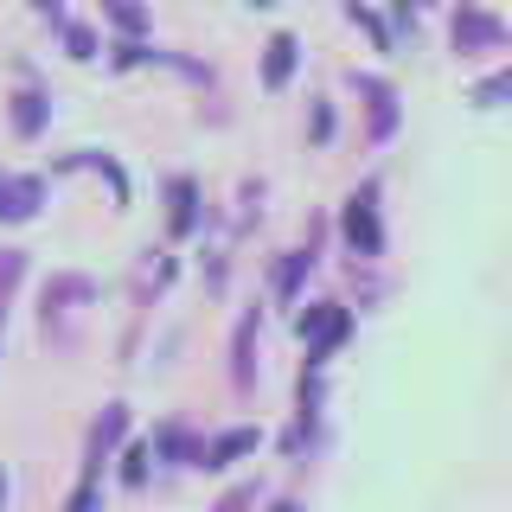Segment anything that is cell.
Masks as SVG:
<instances>
[{
	"instance_id": "obj_1",
	"label": "cell",
	"mask_w": 512,
	"mask_h": 512,
	"mask_svg": "<svg viewBox=\"0 0 512 512\" xmlns=\"http://www.w3.org/2000/svg\"><path fill=\"white\" fill-rule=\"evenodd\" d=\"M372 205H378V186L352 192V205H346V237H352V244H359L365 256H372V250L384 244V237H378V212H372Z\"/></svg>"
},
{
	"instance_id": "obj_2",
	"label": "cell",
	"mask_w": 512,
	"mask_h": 512,
	"mask_svg": "<svg viewBox=\"0 0 512 512\" xmlns=\"http://www.w3.org/2000/svg\"><path fill=\"white\" fill-rule=\"evenodd\" d=\"M500 39H506V26L493 20V13H461V20H455V45H461V52H468V45H500Z\"/></svg>"
},
{
	"instance_id": "obj_3",
	"label": "cell",
	"mask_w": 512,
	"mask_h": 512,
	"mask_svg": "<svg viewBox=\"0 0 512 512\" xmlns=\"http://www.w3.org/2000/svg\"><path fill=\"white\" fill-rule=\"evenodd\" d=\"M39 212V180H0V218H32Z\"/></svg>"
},
{
	"instance_id": "obj_4",
	"label": "cell",
	"mask_w": 512,
	"mask_h": 512,
	"mask_svg": "<svg viewBox=\"0 0 512 512\" xmlns=\"http://www.w3.org/2000/svg\"><path fill=\"white\" fill-rule=\"evenodd\" d=\"M359 90L372 96V135H391V128H397V96L384 90L378 77H359Z\"/></svg>"
},
{
	"instance_id": "obj_5",
	"label": "cell",
	"mask_w": 512,
	"mask_h": 512,
	"mask_svg": "<svg viewBox=\"0 0 512 512\" xmlns=\"http://www.w3.org/2000/svg\"><path fill=\"white\" fill-rule=\"evenodd\" d=\"M288 71H295V39L282 32V39H269V58H263V84H269V90H282V84H288Z\"/></svg>"
},
{
	"instance_id": "obj_6",
	"label": "cell",
	"mask_w": 512,
	"mask_h": 512,
	"mask_svg": "<svg viewBox=\"0 0 512 512\" xmlns=\"http://www.w3.org/2000/svg\"><path fill=\"white\" fill-rule=\"evenodd\" d=\"M103 13H109L116 26H128V32H141V26H148V13H141L135 0H103Z\"/></svg>"
},
{
	"instance_id": "obj_7",
	"label": "cell",
	"mask_w": 512,
	"mask_h": 512,
	"mask_svg": "<svg viewBox=\"0 0 512 512\" xmlns=\"http://www.w3.org/2000/svg\"><path fill=\"white\" fill-rule=\"evenodd\" d=\"M13 122H20V135H32V128L45 122V96H32V90H26V96H20V109H13Z\"/></svg>"
},
{
	"instance_id": "obj_8",
	"label": "cell",
	"mask_w": 512,
	"mask_h": 512,
	"mask_svg": "<svg viewBox=\"0 0 512 512\" xmlns=\"http://www.w3.org/2000/svg\"><path fill=\"white\" fill-rule=\"evenodd\" d=\"M173 205H180V212H173V231H186V224H192V186L186 180L173 186Z\"/></svg>"
},
{
	"instance_id": "obj_9",
	"label": "cell",
	"mask_w": 512,
	"mask_h": 512,
	"mask_svg": "<svg viewBox=\"0 0 512 512\" xmlns=\"http://www.w3.org/2000/svg\"><path fill=\"white\" fill-rule=\"evenodd\" d=\"M64 45H71V58H90L96 52V39H90L84 26H64Z\"/></svg>"
},
{
	"instance_id": "obj_10",
	"label": "cell",
	"mask_w": 512,
	"mask_h": 512,
	"mask_svg": "<svg viewBox=\"0 0 512 512\" xmlns=\"http://www.w3.org/2000/svg\"><path fill=\"white\" fill-rule=\"evenodd\" d=\"M13 276H20V256H13V250H0V301H7V288H13Z\"/></svg>"
},
{
	"instance_id": "obj_11",
	"label": "cell",
	"mask_w": 512,
	"mask_h": 512,
	"mask_svg": "<svg viewBox=\"0 0 512 512\" xmlns=\"http://www.w3.org/2000/svg\"><path fill=\"white\" fill-rule=\"evenodd\" d=\"M32 7H39V13H52V20H58V0H32Z\"/></svg>"
},
{
	"instance_id": "obj_12",
	"label": "cell",
	"mask_w": 512,
	"mask_h": 512,
	"mask_svg": "<svg viewBox=\"0 0 512 512\" xmlns=\"http://www.w3.org/2000/svg\"><path fill=\"white\" fill-rule=\"evenodd\" d=\"M256 7H269V0H256Z\"/></svg>"
}]
</instances>
